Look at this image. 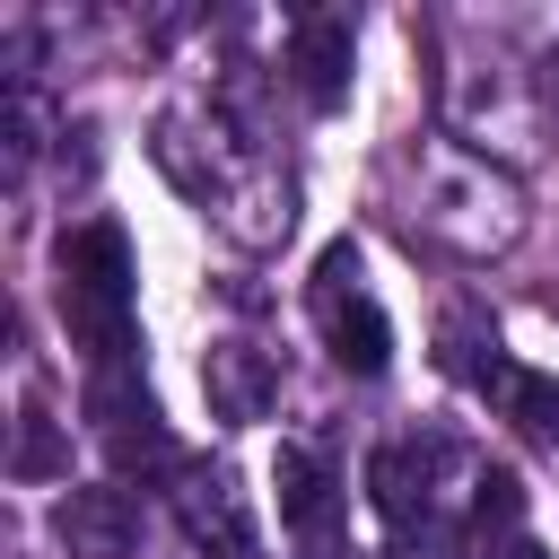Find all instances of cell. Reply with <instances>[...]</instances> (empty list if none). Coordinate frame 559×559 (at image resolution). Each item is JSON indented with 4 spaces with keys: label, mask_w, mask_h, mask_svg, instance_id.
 Returning <instances> with one entry per match:
<instances>
[{
    "label": "cell",
    "mask_w": 559,
    "mask_h": 559,
    "mask_svg": "<svg viewBox=\"0 0 559 559\" xmlns=\"http://www.w3.org/2000/svg\"><path fill=\"white\" fill-rule=\"evenodd\" d=\"M17 472H26V480H44V472H61V445H52V428H44V411H26V437H17Z\"/></svg>",
    "instance_id": "11"
},
{
    "label": "cell",
    "mask_w": 559,
    "mask_h": 559,
    "mask_svg": "<svg viewBox=\"0 0 559 559\" xmlns=\"http://www.w3.org/2000/svg\"><path fill=\"white\" fill-rule=\"evenodd\" d=\"M358 280V253L349 245H323V262H314V323H323V341H332V358L349 367V376H376L384 358H393V323H384V306L367 297V288H349Z\"/></svg>",
    "instance_id": "2"
},
{
    "label": "cell",
    "mask_w": 559,
    "mask_h": 559,
    "mask_svg": "<svg viewBox=\"0 0 559 559\" xmlns=\"http://www.w3.org/2000/svg\"><path fill=\"white\" fill-rule=\"evenodd\" d=\"M52 533L70 559H122L140 542V507H131V489H61Z\"/></svg>",
    "instance_id": "3"
},
{
    "label": "cell",
    "mask_w": 559,
    "mask_h": 559,
    "mask_svg": "<svg viewBox=\"0 0 559 559\" xmlns=\"http://www.w3.org/2000/svg\"><path fill=\"white\" fill-rule=\"evenodd\" d=\"M480 542H498V533H515V515H524V480L515 472H480Z\"/></svg>",
    "instance_id": "10"
},
{
    "label": "cell",
    "mask_w": 559,
    "mask_h": 559,
    "mask_svg": "<svg viewBox=\"0 0 559 559\" xmlns=\"http://www.w3.org/2000/svg\"><path fill=\"white\" fill-rule=\"evenodd\" d=\"M280 524L306 542V550H332V507H341V489H332V472L306 454V445H280Z\"/></svg>",
    "instance_id": "6"
},
{
    "label": "cell",
    "mask_w": 559,
    "mask_h": 559,
    "mask_svg": "<svg viewBox=\"0 0 559 559\" xmlns=\"http://www.w3.org/2000/svg\"><path fill=\"white\" fill-rule=\"evenodd\" d=\"M367 480H376V507H384V524H393V533H411V524L428 515V480L411 472V445H376Z\"/></svg>",
    "instance_id": "8"
},
{
    "label": "cell",
    "mask_w": 559,
    "mask_h": 559,
    "mask_svg": "<svg viewBox=\"0 0 559 559\" xmlns=\"http://www.w3.org/2000/svg\"><path fill=\"white\" fill-rule=\"evenodd\" d=\"M349 52H358V35H349L341 9H314V17H297V35H288V70H297V87H306L314 105H341V96H349Z\"/></svg>",
    "instance_id": "4"
},
{
    "label": "cell",
    "mask_w": 559,
    "mask_h": 559,
    "mask_svg": "<svg viewBox=\"0 0 559 559\" xmlns=\"http://www.w3.org/2000/svg\"><path fill=\"white\" fill-rule=\"evenodd\" d=\"M507 411L542 437V445H559V376H533V367H515L507 376Z\"/></svg>",
    "instance_id": "9"
},
{
    "label": "cell",
    "mask_w": 559,
    "mask_h": 559,
    "mask_svg": "<svg viewBox=\"0 0 559 559\" xmlns=\"http://www.w3.org/2000/svg\"><path fill=\"white\" fill-rule=\"evenodd\" d=\"M201 384H210V411H218V419H262V411L280 402V367H271V349H253V341H218L210 367H201Z\"/></svg>",
    "instance_id": "5"
},
{
    "label": "cell",
    "mask_w": 559,
    "mask_h": 559,
    "mask_svg": "<svg viewBox=\"0 0 559 559\" xmlns=\"http://www.w3.org/2000/svg\"><path fill=\"white\" fill-rule=\"evenodd\" d=\"M61 314L96 349V367L131 358V245H122V227L96 218V227L61 236Z\"/></svg>",
    "instance_id": "1"
},
{
    "label": "cell",
    "mask_w": 559,
    "mask_h": 559,
    "mask_svg": "<svg viewBox=\"0 0 559 559\" xmlns=\"http://www.w3.org/2000/svg\"><path fill=\"white\" fill-rule=\"evenodd\" d=\"M480 559H550L533 533H498V542H480Z\"/></svg>",
    "instance_id": "12"
},
{
    "label": "cell",
    "mask_w": 559,
    "mask_h": 559,
    "mask_svg": "<svg viewBox=\"0 0 559 559\" xmlns=\"http://www.w3.org/2000/svg\"><path fill=\"white\" fill-rule=\"evenodd\" d=\"M175 498H183V524H192L201 542L218 533L227 550H245V507H236V480H227V472H201V463H183V489H175Z\"/></svg>",
    "instance_id": "7"
}]
</instances>
